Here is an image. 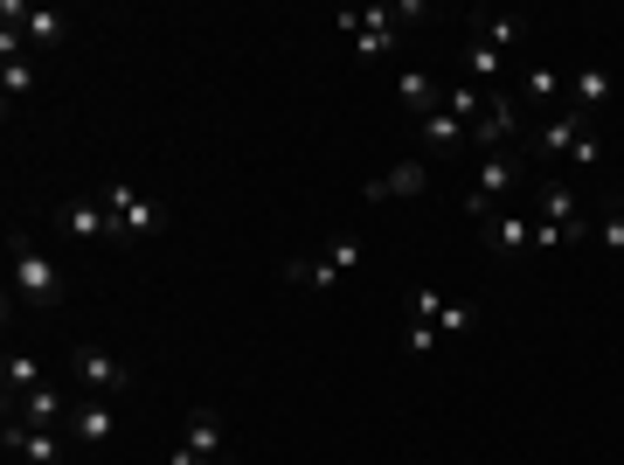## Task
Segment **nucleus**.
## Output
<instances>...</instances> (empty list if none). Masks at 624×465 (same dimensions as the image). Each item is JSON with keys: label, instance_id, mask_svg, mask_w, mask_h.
Returning <instances> with one entry per match:
<instances>
[{"label": "nucleus", "instance_id": "1", "mask_svg": "<svg viewBox=\"0 0 624 465\" xmlns=\"http://www.w3.org/2000/svg\"><path fill=\"white\" fill-rule=\"evenodd\" d=\"M14 299L22 306H56L63 299V265H56L42 244H28V236H14Z\"/></svg>", "mask_w": 624, "mask_h": 465}, {"label": "nucleus", "instance_id": "2", "mask_svg": "<svg viewBox=\"0 0 624 465\" xmlns=\"http://www.w3.org/2000/svg\"><path fill=\"white\" fill-rule=\"evenodd\" d=\"M521 119H527V105H521V90H486V111H479V125H472V146H486V154H506L514 146V133H521Z\"/></svg>", "mask_w": 624, "mask_h": 465}, {"label": "nucleus", "instance_id": "3", "mask_svg": "<svg viewBox=\"0 0 624 465\" xmlns=\"http://www.w3.org/2000/svg\"><path fill=\"white\" fill-rule=\"evenodd\" d=\"M521 167H527L521 146H506V154H486L479 174H472V188H465V209H472V216H493V201L521 188Z\"/></svg>", "mask_w": 624, "mask_h": 465}, {"label": "nucleus", "instance_id": "4", "mask_svg": "<svg viewBox=\"0 0 624 465\" xmlns=\"http://www.w3.org/2000/svg\"><path fill=\"white\" fill-rule=\"evenodd\" d=\"M70 376H77L84 389H98V396H125V389H139V376H132L119 355H105V347H70Z\"/></svg>", "mask_w": 624, "mask_h": 465}, {"label": "nucleus", "instance_id": "5", "mask_svg": "<svg viewBox=\"0 0 624 465\" xmlns=\"http://www.w3.org/2000/svg\"><path fill=\"white\" fill-rule=\"evenodd\" d=\"M98 201L111 209V222H119V236H154L160 230V201H146L139 188H125V181H111V188H98Z\"/></svg>", "mask_w": 624, "mask_h": 465}, {"label": "nucleus", "instance_id": "6", "mask_svg": "<svg viewBox=\"0 0 624 465\" xmlns=\"http://www.w3.org/2000/svg\"><path fill=\"white\" fill-rule=\"evenodd\" d=\"M70 444H84V452H105L111 438H119V411H111L105 396H84V403H70Z\"/></svg>", "mask_w": 624, "mask_h": 465}, {"label": "nucleus", "instance_id": "7", "mask_svg": "<svg viewBox=\"0 0 624 465\" xmlns=\"http://www.w3.org/2000/svg\"><path fill=\"white\" fill-rule=\"evenodd\" d=\"M0 444H8L14 458H28V465H63L70 431H28L22 417H8V424H0Z\"/></svg>", "mask_w": 624, "mask_h": 465}, {"label": "nucleus", "instance_id": "8", "mask_svg": "<svg viewBox=\"0 0 624 465\" xmlns=\"http://www.w3.org/2000/svg\"><path fill=\"white\" fill-rule=\"evenodd\" d=\"M424 188H430V160H424V154H409V160H389L362 195H368V201H395V195L409 201V195H424Z\"/></svg>", "mask_w": 624, "mask_h": 465}, {"label": "nucleus", "instance_id": "9", "mask_svg": "<svg viewBox=\"0 0 624 465\" xmlns=\"http://www.w3.org/2000/svg\"><path fill=\"white\" fill-rule=\"evenodd\" d=\"M409 313H416V320H430L438 333H472V327H479V313H472V306L444 299V292H430V285L409 292Z\"/></svg>", "mask_w": 624, "mask_h": 465}, {"label": "nucleus", "instance_id": "10", "mask_svg": "<svg viewBox=\"0 0 624 465\" xmlns=\"http://www.w3.org/2000/svg\"><path fill=\"white\" fill-rule=\"evenodd\" d=\"M8 411H22L28 431H56V424H70V396L56 382H42V389H28V396H8Z\"/></svg>", "mask_w": 624, "mask_h": 465}, {"label": "nucleus", "instance_id": "11", "mask_svg": "<svg viewBox=\"0 0 624 465\" xmlns=\"http://www.w3.org/2000/svg\"><path fill=\"white\" fill-rule=\"evenodd\" d=\"M56 222H63L70 236H84V244H119V222H111L105 201H63Z\"/></svg>", "mask_w": 624, "mask_h": 465}, {"label": "nucleus", "instance_id": "12", "mask_svg": "<svg viewBox=\"0 0 624 465\" xmlns=\"http://www.w3.org/2000/svg\"><path fill=\"white\" fill-rule=\"evenodd\" d=\"M583 133H590V119L562 105V111H548V119H541V133H535V154H541V160H562V154H576V139H583Z\"/></svg>", "mask_w": 624, "mask_h": 465}, {"label": "nucleus", "instance_id": "13", "mask_svg": "<svg viewBox=\"0 0 624 465\" xmlns=\"http://www.w3.org/2000/svg\"><path fill=\"white\" fill-rule=\"evenodd\" d=\"M535 222H555V230L570 236V244H583V236H590V222H583L576 195L562 188V181H541V216H535Z\"/></svg>", "mask_w": 624, "mask_h": 465}, {"label": "nucleus", "instance_id": "14", "mask_svg": "<svg viewBox=\"0 0 624 465\" xmlns=\"http://www.w3.org/2000/svg\"><path fill=\"white\" fill-rule=\"evenodd\" d=\"M603 105H611V70H576V77H570V111H583V119H597V111Z\"/></svg>", "mask_w": 624, "mask_h": 465}, {"label": "nucleus", "instance_id": "15", "mask_svg": "<svg viewBox=\"0 0 624 465\" xmlns=\"http://www.w3.org/2000/svg\"><path fill=\"white\" fill-rule=\"evenodd\" d=\"M395 105L416 111V119H430V111L444 105V90H438V77H424V70H403V77H395Z\"/></svg>", "mask_w": 624, "mask_h": 465}, {"label": "nucleus", "instance_id": "16", "mask_svg": "<svg viewBox=\"0 0 624 465\" xmlns=\"http://www.w3.org/2000/svg\"><path fill=\"white\" fill-rule=\"evenodd\" d=\"M181 444H187V452H201L208 465H222V417L195 411V417H187V431H181Z\"/></svg>", "mask_w": 624, "mask_h": 465}, {"label": "nucleus", "instance_id": "17", "mask_svg": "<svg viewBox=\"0 0 624 465\" xmlns=\"http://www.w3.org/2000/svg\"><path fill=\"white\" fill-rule=\"evenodd\" d=\"M416 133H424V146H430V154H444V146H465V119H458L451 105H438L430 119H416Z\"/></svg>", "mask_w": 624, "mask_h": 465}, {"label": "nucleus", "instance_id": "18", "mask_svg": "<svg viewBox=\"0 0 624 465\" xmlns=\"http://www.w3.org/2000/svg\"><path fill=\"white\" fill-rule=\"evenodd\" d=\"M506 63H514L506 49H493V42H479V35H472V49H465V77H472V84L493 90V77H506Z\"/></svg>", "mask_w": 624, "mask_h": 465}, {"label": "nucleus", "instance_id": "19", "mask_svg": "<svg viewBox=\"0 0 624 465\" xmlns=\"http://www.w3.org/2000/svg\"><path fill=\"white\" fill-rule=\"evenodd\" d=\"M486 236H493V250H500V257L535 250V222H521V216H493V222H486Z\"/></svg>", "mask_w": 624, "mask_h": 465}, {"label": "nucleus", "instance_id": "20", "mask_svg": "<svg viewBox=\"0 0 624 465\" xmlns=\"http://www.w3.org/2000/svg\"><path fill=\"white\" fill-rule=\"evenodd\" d=\"M479 42H493V49L514 56L527 42V22H521V14H479Z\"/></svg>", "mask_w": 624, "mask_h": 465}, {"label": "nucleus", "instance_id": "21", "mask_svg": "<svg viewBox=\"0 0 624 465\" xmlns=\"http://www.w3.org/2000/svg\"><path fill=\"white\" fill-rule=\"evenodd\" d=\"M555 98H562V70H548V63L521 70V105H555Z\"/></svg>", "mask_w": 624, "mask_h": 465}, {"label": "nucleus", "instance_id": "22", "mask_svg": "<svg viewBox=\"0 0 624 465\" xmlns=\"http://www.w3.org/2000/svg\"><path fill=\"white\" fill-rule=\"evenodd\" d=\"M285 285H313V292H327V285H340V271L327 265V257H292V265H285Z\"/></svg>", "mask_w": 624, "mask_h": 465}, {"label": "nucleus", "instance_id": "23", "mask_svg": "<svg viewBox=\"0 0 624 465\" xmlns=\"http://www.w3.org/2000/svg\"><path fill=\"white\" fill-rule=\"evenodd\" d=\"M0 382H8V396H28V389H42V368H35L28 355H8V368H0Z\"/></svg>", "mask_w": 624, "mask_h": 465}, {"label": "nucleus", "instance_id": "24", "mask_svg": "<svg viewBox=\"0 0 624 465\" xmlns=\"http://www.w3.org/2000/svg\"><path fill=\"white\" fill-rule=\"evenodd\" d=\"M319 257H327V265H333L340 278H347V271H362V244H354V236H327V250H319Z\"/></svg>", "mask_w": 624, "mask_h": 465}, {"label": "nucleus", "instance_id": "25", "mask_svg": "<svg viewBox=\"0 0 624 465\" xmlns=\"http://www.w3.org/2000/svg\"><path fill=\"white\" fill-rule=\"evenodd\" d=\"M0 84H8V98H28V90H35V70H28V56H8Z\"/></svg>", "mask_w": 624, "mask_h": 465}, {"label": "nucleus", "instance_id": "26", "mask_svg": "<svg viewBox=\"0 0 624 465\" xmlns=\"http://www.w3.org/2000/svg\"><path fill=\"white\" fill-rule=\"evenodd\" d=\"M597 244L611 250V257H624V209H603V222H597Z\"/></svg>", "mask_w": 624, "mask_h": 465}, {"label": "nucleus", "instance_id": "27", "mask_svg": "<svg viewBox=\"0 0 624 465\" xmlns=\"http://www.w3.org/2000/svg\"><path fill=\"white\" fill-rule=\"evenodd\" d=\"M403 341H409V355H430V347H438V327H430V320H409Z\"/></svg>", "mask_w": 624, "mask_h": 465}, {"label": "nucleus", "instance_id": "28", "mask_svg": "<svg viewBox=\"0 0 624 465\" xmlns=\"http://www.w3.org/2000/svg\"><path fill=\"white\" fill-rule=\"evenodd\" d=\"M570 160H576V167H603V139H597V133H583Z\"/></svg>", "mask_w": 624, "mask_h": 465}, {"label": "nucleus", "instance_id": "29", "mask_svg": "<svg viewBox=\"0 0 624 465\" xmlns=\"http://www.w3.org/2000/svg\"><path fill=\"white\" fill-rule=\"evenodd\" d=\"M167 465H208L201 452H187V444H174V458H167Z\"/></svg>", "mask_w": 624, "mask_h": 465}, {"label": "nucleus", "instance_id": "30", "mask_svg": "<svg viewBox=\"0 0 624 465\" xmlns=\"http://www.w3.org/2000/svg\"><path fill=\"white\" fill-rule=\"evenodd\" d=\"M617 209H624V195H617Z\"/></svg>", "mask_w": 624, "mask_h": 465}]
</instances>
